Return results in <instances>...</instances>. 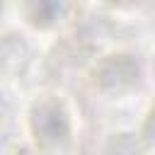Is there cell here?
Wrapping results in <instances>:
<instances>
[{
	"mask_svg": "<svg viewBox=\"0 0 155 155\" xmlns=\"http://www.w3.org/2000/svg\"><path fill=\"white\" fill-rule=\"evenodd\" d=\"M145 80L143 63L136 53L128 51H109L94 58L87 68L90 87L104 99H126L138 92Z\"/></svg>",
	"mask_w": 155,
	"mask_h": 155,
	"instance_id": "7a4b0ae2",
	"label": "cell"
},
{
	"mask_svg": "<svg viewBox=\"0 0 155 155\" xmlns=\"http://www.w3.org/2000/svg\"><path fill=\"white\" fill-rule=\"evenodd\" d=\"M136 136H138V140H140L145 148H155V97H153L150 104L145 107Z\"/></svg>",
	"mask_w": 155,
	"mask_h": 155,
	"instance_id": "277c9868",
	"label": "cell"
},
{
	"mask_svg": "<svg viewBox=\"0 0 155 155\" xmlns=\"http://www.w3.org/2000/svg\"><path fill=\"white\" fill-rule=\"evenodd\" d=\"M85 12V0H17V17L36 34L70 29Z\"/></svg>",
	"mask_w": 155,
	"mask_h": 155,
	"instance_id": "3957f363",
	"label": "cell"
},
{
	"mask_svg": "<svg viewBox=\"0 0 155 155\" xmlns=\"http://www.w3.org/2000/svg\"><path fill=\"white\" fill-rule=\"evenodd\" d=\"M24 133L31 145L48 155H63L75 138V109L56 90L34 94L24 109Z\"/></svg>",
	"mask_w": 155,
	"mask_h": 155,
	"instance_id": "6da1fadb",
	"label": "cell"
},
{
	"mask_svg": "<svg viewBox=\"0 0 155 155\" xmlns=\"http://www.w3.org/2000/svg\"><path fill=\"white\" fill-rule=\"evenodd\" d=\"M104 5H111V7H128V5H136L138 0H102Z\"/></svg>",
	"mask_w": 155,
	"mask_h": 155,
	"instance_id": "8992f818",
	"label": "cell"
},
{
	"mask_svg": "<svg viewBox=\"0 0 155 155\" xmlns=\"http://www.w3.org/2000/svg\"><path fill=\"white\" fill-rule=\"evenodd\" d=\"M10 155H48V153L39 150L36 145H31V143L27 140V143H15L12 150H10Z\"/></svg>",
	"mask_w": 155,
	"mask_h": 155,
	"instance_id": "5b68a950",
	"label": "cell"
}]
</instances>
